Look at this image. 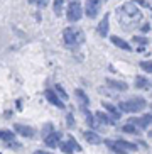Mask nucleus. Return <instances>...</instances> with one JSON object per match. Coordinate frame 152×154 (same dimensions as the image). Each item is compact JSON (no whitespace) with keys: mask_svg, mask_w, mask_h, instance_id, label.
Listing matches in <instances>:
<instances>
[{"mask_svg":"<svg viewBox=\"0 0 152 154\" xmlns=\"http://www.w3.org/2000/svg\"><path fill=\"white\" fill-rule=\"evenodd\" d=\"M83 137H85L86 142H90V144H102L103 142V139L95 131H85L83 132Z\"/></svg>","mask_w":152,"mask_h":154,"instance_id":"obj_16","label":"nucleus"},{"mask_svg":"<svg viewBox=\"0 0 152 154\" xmlns=\"http://www.w3.org/2000/svg\"><path fill=\"white\" fill-rule=\"evenodd\" d=\"M149 86H152V85L145 76H137L135 78V88H139V90H147Z\"/></svg>","mask_w":152,"mask_h":154,"instance_id":"obj_21","label":"nucleus"},{"mask_svg":"<svg viewBox=\"0 0 152 154\" xmlns=\"http://www.w3.org/2000/svg\"><path fill=\"white\" fill-rule=\"evenodd\" d=\"M81 112L85 115V120H86V124H88V127L96 129V117H95V113L91 112L88 107H81Z\"/></svg>","mask_w":152,"mask_h":154,"instance_id":"obj_15","label":"nucleus"},{"mask_svg":"<svg viewBox=\"0 0 152 154\" xmlns=\"http://www.w3.org/2000/svg\"><path fill=\"white\" fill-rule=\"evenodd\" d=\"M59 149H61V152H63V154H73L76 151L74 146H73V142L69 139L64 140V142H61V144H59Z\"/></svg>","mask_w":152,"mask_h":154,"instance_id":"obj_22","label":"nucleus"},{"mask_svg":"<svg viewBox=\"0 0 152 154\" xmlns=\"http://www.w3.org/2000/svg\"><path fill=\"white\" fill-rule=\"evenodd\" d=\"M122 132H125V134H132V136H139L140 132H142V129H140L139 125L132 124V122H127V124L122 125Z\"/></svg>","mask_w":152,"mask_h":154,"instance_id":"obj_18","label":"nucleus"},{"mask_svg":"<svg viewBox=\"0 0 152 154\" xmlns=\"http://www.w3.org/2000/svg\"><path fill=\"white\" fill-rule=\"evenodd\" d=\"M108 146V149H112L117 154H127V152H134L139 149V146L130 142V140H123V139H105L103 140Z\"/></svg>","mask_w":152,"mask_h":154,"instance_id":"obj_3","label":"nucleus"},{"mask_svg":"<svg viewBox=\"0 0 152 154\" xmlns=\"http://www.w3.org/2000/svg\"><path fill=\"white\" fill-rule=\"evenodd\" d=\"M150 109H152V103H150Z\"/></svg>","mask_w":152,"mask_h":154,"instance_id":"obj_35","label":"nucleus"},{"mask_svg":"<svg viewBox=\"0 0 152 154\" xmlns=\"http://www.w3.org/2000/svg\"><path fill=\"white\" fill-rule=\"evenodd\" d=\"M103 109L108 112V115L112 117V120L113 122H117V120H120V117H122V110L118 109V107H115V105H112V103H108V102H103Z\"/></svg>","mask_w":152,"mask_h":154,"instance_id":"obj_12","label":"nucleus"},{"mask_svg":"<svg viewBox=\"0 0 152 154\" xmlns=\"http://www.w3.org/2000/svg\"><path fill=\"white\" fill-rule=\"evenodd\" d=\"M54 91H56V93L59 95V98L64 100V102L69 98V97H68V93H66V90H64V86H63V85H59V83H56V85H54Z\"/></svg>","mask_w":152,"mask_h":154,"instance_id":"obj_23","label":"nucleus"},{"mask_svg":"<svg viewBox=\"0 0 152 154\" xmlns=\"http://www.w3.org/2000/svg\"><path fill=\"white\" fill-rule=\"evenodd\" d=\"M69 140L73 142V146H74V149L78 151V152H81V146L78 144V142H76V139H74V137H73V136H69Z\"/></svg>","mask_w":152,"mask_h":154,"instance_id":"obj_30","label":"nucleus"},{"mask_svg":"<svg viewBox=\"0 0 152 154\" xmlns=\"http://www.w3.org/2000/svg\"><path fill=\"white\" fill-rule=\"evenodd\" d=\"M47 2H49V0H36V4H37L39 9H44L46 5H47Z\"/></svg>","mask_w":152,"mask_h":154,"instance_id":"obj_31","label":"nucleus"},{"mask_svg":"<svg viewBox=\"0 0 152 154\" xmlns=\"http://www.w3.org/2000/svg\"><path fill=\"white\" fill-rule=\"evenodd\" d=\"M27 2H29V4H36V0H27Z\"/></svg>","mask_w":152,"mask_h":154,"instance_id":"obj_34","label":"nucleus"},{"mask_svg":"<svg viewBox=\"0 0 152 154\" xmlns=\"http://www.w3.org/2000/svg\"><path fill=\"white\" fill-rule=\"evenodd\" d=\"M107 85L112 88V90H117V91H127L129 90V85L122 80H113V78H107Z\"/></svg>","mask_w":152,"mask_h":154,"instance_id":"obj_14","label":"nucleus"},{"mask_svg":"<svg viewBox=\"0 0 152 154\" xmlns=\"http://www.w3.org/2000/svg\"><path fill=\"white\" fill-rule=\"evenodd\" d=\"M44 97H46V100H47L51 105L58 107V109H64V100L59 98V95L56 93V91H54V88H46Z\"/></svg>","mask_w":152,"mask_h":154,"instance_id":"obj_7","label":"nucleus"},{"mask_svg":"<svg viewBox=\"0 0 152 154\" xmlns=\"http://www.w3.org/2000/svg\"><path fill=\"white\" fill-rule=\"evenodd\" d=\"M66 124H68V127H69V129H73V125H74V117H73L71 112L66 115Z\"/></svg>","mask_w":152,"mask_h":154,"instance_id":"obj_28","label":"nucleus"},{"mask_svg":"<svg viewBox=\"0 0 152 154\" xmlns=\"http://www.w3.org/2000/svg\"><path fill=\"white\" fill-rule=\"evenodd\" d=\"M63 39H64V44L68 48H78L80 44L85 42V34L81 29H76V27H66L63 31Z\"/></svg>","mask_w":152,"mask_h":154,"instance_id":"obj_4","label":"nucleus"},{"mask_svg":"<svg viewBox=\"0 0 152 154\" xmlns=\"http://www.w3.org/2000/svg\"><path fill=\"white\" fill-rule=\"evenodd\" d=\"M32 154H53L51 151H46V149H36Z\"/></svg>","mask_w":152,"mask_h":154,"instance_id":"obj_32","label":"nucleus"},{"mask_svg":"<svg viewBox=\"0 0 152 154\" xmlns=\"http://www.w3.org/2000/svg\"><path fill=\"white\" fill-rule=\"evenodd\" d=\"M74 95H76V98H78V102H80L81 107H88V105H90L88 95H86V93L81 90V88H76V90H74Z\"/></svg>","mask_w":152,"mask_h":154,"instance_id":"obj_19","label":"nucleus"},{"mask_svg":"<svg viewBox=\"0 0 152 154\" xmlns=\"http://www.w3.org/2000/svg\"><path fill=\"white\" fill-rule=\"evenodd\" d=\"M96 32L100 37H108V32H110V14L108 12L100 19L98 26H96Z\"/></svg>","mask_w":152,"mask_h":154,"instance_id":"obj_8","label":"nucleus"},{"mask_svg":"<svg viewBox=\"0 0 152 154\" xmlns=\"http://www.w3.org/2000/svg\"><path fill=\"white\" fill-rule=\"evenodd\" d=\"M145 107H147V100L142 98V97H132V98H129V100H122L120 103H118V109L123 113L142 112Z\"/></svg>","mask_w":152,"mask_h":154,"instance_id":"obj_2","label":"nucleus"},{"mask_svg":"<svg viewBox=\"0 0 152 154\" xmlns=\"http://www.w3.org/2000/svg\"><path fill=\"white\" fill-rule=\"evenodd\" d=\"M14 131H15V134H19V136H22V137H27V139L36 136V131L32 127L26 125V124H15L14 125Z\"/></svg>","mask_w":152,"mask_h":154,"instance_id":"obj_11","label":"nucleus"},{"mask_svg":"<svg viewBox=\"0 0 152 154\" xmlns=\"http://www.w3.org/2000/svg\"><path fill=\"white\" fill-rule=\"evenodd\" d=\"M63 7H64V0H54L53 2V10L56 15L63 14Z\"/></svg>","mask_w":152,"mask_h":154,"instance_id":"obj_24","label":"nucleus"},{"mask_svg":"<svg viewBox=\"0 0 152 154\" xmlns=\"http://www.w3.org/2000/svg\"><path fill=\"white\" fill-rule=\"evenodd\" d=\"M103 2L105 0H86L85 4V14L88 19H96L100 14V10L103 7Z\"/></svg>","mask_w":152,"mask_h":154,"instance_id":"obj_6","label":"nucleus"},{"mask_svg":"<svg viewBox=\"0 0 152 154\" xmlns=\"http://www.w3.org/2000/svg\"><path fill=\"white\" fill-rule=\"evenodd\" d=\"M137 5H140V7H144V9H150V4H149L147 0H134Z\"/></svg>","mask_w":152,"mask_h":154,"instance_id":"obj_29","label":"nucleus"},{"mask_svg":"<svg viewBox=\"0 0 152 154\" xmlns=\"http://www.w3.org/2000/svg\"><path fill=\"white\" fill-rule=\"evenodd\" d=\"M132 41H134L135 44H139V46H147L149 44V39L145 36H134Z\"/></svg>","mask_w":152,"mask_h":154,"instance_id":"obj_27","label":"nucleus"},{"mask_svg":"<svg viewBox=\"0 0 152 154\" xmlns=\"http://www.w3.org/2000/svg\"><path fill=\"white\" fill-rule=\"evenodd\" d=\"M110 41H112V44L113 46H117L118 49H122V51H132V46L129 44V41H125V39H122L120 36H110Z\"/></svg>","mask_w":152,"mask_h":154,"instance_id":"obj_13","label":"nucleus"},{"mask_svg":"<svg viewBox=\"0 0 152 154\" xmlns=\"http://www.w3.org/2000/svg\"><path fill=\"white\" fill-rule=\"evenodd\" d=\"M61 137H63L61 131H54V132H51L47 137H44V144L47 146V147H51V149L59 147V144H61Z\"/></svg>","mask_w":152,"mask_h":154,"instance_id":"obj_9","label":"nucleus"},{"mask_svg":"<svg viewBox=\"0 0 152 154\" xmlns=\"http://www.w3.org/2000/svg\"><path fill=\"white\" fill-rule=\"evenodd\" d=\"M129 122L139 125L140 129L144 131V129H147V127L152 124V113H145V115H142V117H130Z\"/></svg>","mask_w":152,"mask_h":154,"instance_id":"obj_10","label":"nucleus"},{"mask_svg":"<svg viewBox=\"0 0 152 154\" xmlns=\"http://www.w3.org/2000/svg\"><path fill=\"white\" fill-rule=\"evenodd\" d=\"M95 117H96V124H102V125H110V124H115L112 120V117L108 115V112H95Z\"/></svg>","mask_w":152,"mask_h":154,"instance_id":"obj_17","label":"nucleus"},{"mask_svg":"<svg viewBox=\"0 0 152 154\" xmlns=\"http://www.w3.org/2000/svg\"><path fill=\"white\" fill-rule=\"evenodd\" d=\"M140 68L144 69L145 73H150L152 75V59H145V61H140Z\"/></svg>","mask_w":152,"mask_h":154,"instance_id":"obj_26","label":"nucleus"},{"mask_svg":"<svg viewBox=\"0 0 152 154\" xmlns=\"http://www.w3.org/2000/svg\"><path fill=\"white\" fill-rule=\"evenodd\" d=\"M85 14V9L81 7L80 0H71L69 4H68V9H66V19L69 22H78L81 17Z\"/></svg>","mask_w":152,"mask_h":154,"instance_id":"obj_5","label":"nucleus"},{"mask_svg":"<svg viewBox=\"0 0 152 154\" xmlns=\"http://www.w3.org/2000/svg\"><path fill=\"white\" fill-rule=\"evenodd\" d=\"M149 29H150V26H149V24H142V27H140V32H147Z\"/></svg>","mask_w":152,"mask_h":154,"instance_id":"obj_33","label":"nucleus"},{"mask_svg":"<svg viewBox=\"0 0 152 154\" xmlns=\"http://www.w3.org/2000/svg\"><path fill=\"white\" fill-rule=\"evenodd\" d=\"M54 131H56V129H54L53 122L44 124V125H42V132H41V134H42V139H44V137H47V136L51 134V132H54Z\"/></svg>","mask_w":152,"mask_h":154,"instance_id":"obj_25","label":"nucleus"},{"mask_svg":"<svg viewBox=\"0 0 152 154\" xmlns=\"http://www.w3.org/2000/svg\"><path fill=\"white\" fill-rule=\"evenodd\" d=\"M0 140H4V142H12V140H15V131H9V129L0 131Z\"/></svg>","mask_w":152,"mask_h":154,"instance_id":"obj_20","label":"nucleus"},{"mask_svg":"<svg viewBox=\"0 0 152 154\" xmlns=\"http://www.w3.org/2000/svg\"><path fill=\"white\" fill-rule=\"evenodd\" d=\"M115 17L120 24V27L127 29V31L140 27V24L144 22V15L140 12L139 5L135 4L134 0L123 2L122 5H118L115 10Z\"/></svg>","mask_w":152,"mask_h":154,"instance_id":"obj_1","label":"nucleus"}]
</instances>
